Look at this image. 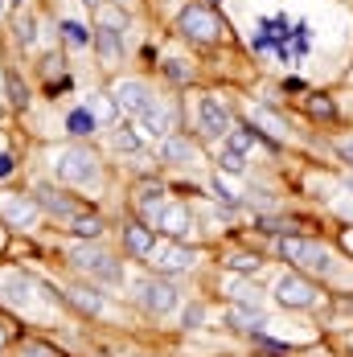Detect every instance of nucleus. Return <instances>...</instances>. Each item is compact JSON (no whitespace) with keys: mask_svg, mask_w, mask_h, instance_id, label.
I'll return each instance as SVG.
<instances>
[{"mask_svg":"<svg viewBox=\"0 0 353 357\" xmlns=\"http://www.w3.org/2000/svg\"><path fill=\"white\" fill-rule=\"evenodd\" d=\"M50 165H54V177L62 181V185H74V189H99V185H103V165H99V156H95L91 148H82V144L58 148Z\"/></svg>","mask_w":353,"mask_h":357,"instance_id":"f257e3e1","label":"nucleus"},{"mask_svg":"<svg viewBox=\"0 0 353 357\" xmlns=\"http://www.w3.org/2000/svg\"><path fill=\"white\" fill-rule=\"evenodd\" d=\"M280 255L287 259V263L304 267V271H317V275H333V271H337L333 247H324L320 238H308V234H283Z\"/></svg>","mask_w":353,"mask_h":357,"instance_id":"f03ea898","label":"nucleus"},{"mask_svg":"<svg viewBox=\"0 0 353 357\" xmlns=\"http://www.w3.org/2000/svg\"><path fill=\"white\" fill-rule=\"evenodd\" d=\"M66 259H70L74 271H87L91 280H99L103 287H119L123 284V267H119L103 247H95V243H91V247H87V243H74V247L66 250Z\"/></svg>","mask_w":353,"mask_h":357,"instance_id":"7ed1b4c3","label":"nucleus"},{"mask_svg":"<svg viewBox=\"0 0 353 357\" xmlns=\"http://www.w3.org/2000/svg\"><path fill=\"white\" fill-rule=\"evenodd\" d=\"M271 296H276V304L287 308V312H304V308H317L320 287L308 275H300V271H283L280 280H276V287H271Z\"/></svg>","mask_w":353,"mask_h":357,"instance_id":"20e7f679","label":"nucleus"},{"mask_svg":"<svg viewBox=\"0 0 353 357\" xmlns=\"http://www.w3.org/2000/svg\"><path fill=\"white\" fill-rule=\"evenodd\" d=\"M193 119H197V132H202L206 140H226V136L234 132V115H230V107H226L218 95H197Z\"/></svg>","mask_w":353,"mask_h":357,"instance_id":"39448f33","label":"nucleus"},{"mask_svg":"<svg viewBox=\"0 0 353 357\" xmlns=\"http://www.w3.org/2000/svg\"><path fill=\"white\" fill-rule=\"evenodd\" d=\"M132 291H136V304H140L144 312H152V317H169V312H176V304H181L176 287L169 284V280H156V275L136 280Z\"/></svg>","mask_w":353,"mask_h":357,"instance_id":"423d86ee","label":"nucleus"},{"mask_svg":"<svg viewBox=\"0 0 353 357\" xmlns=\"http://www.w3.org/2000/svg\"><path fill=\"white\" fill-rule=\"evenodd\" d=\"M176 29L189 37V41H202V45H213L222 37V21L213 17V8L206 4H185L176 13Z\"/></svg>","mask_w":353,"mask_h":357,"instance_id":"0eeeda50","label":"nucleus"},{"mask_svg":"<svg viewBox=\"0 0 353 357\" xmlns=\"http://www.w3.org/2000/svg\"><path fill=\"white\" fill-rule=\"evenodd\" d=\"M148 267H152V271H160V275H181V271H193V267H197V250L185 247V243H176V238H169V243H156V250L148 255Z\"/></svg>","mask_w":353,"mask_h":357,"instance_id":"6e6552de","label":"nucleus"},{"mask_svg":"<svg viewBox=\"0 0 353 357\" xmlns=\"http://www.w3.org/2000/svg\"><path fill=\"white\" fill-rule=\"evenodd\" d=\"M111 99H115V107L123 115H144L156 103V95H152V86L144 78H115L111 82Z\"/></svg>","mask_w":353,"mask_h":357,"instance_id":"1a4fd4ad","label":"nucleus"},{"mask_svg":"<svg viewBox=\"0 0 353 357\" xmlns=\"http://www.w3.org/2000/svg\"><path fill=\"white\" fill-rule=\"evenodd\" d=\"M0 218L13 230H29L37 218H41V202L37 197H25V193H0Z\"/></svg>","mask_w":353,"mask_h":357,"instance_id":"9d476101","label":"nucleus"},{"mask_svg":"<svg viewBox=\"0 0 353 357\" xmlns=\"http://www.w3.org/2000/svg\"><path fill=\"white\" fill-rule=\"evenodd\" d=\"M160 160H165V165H176V169H197V165H202V148H197L193 136L173 132V136L160 140Z\"/></svg>","mask_w":353,"mask_h":357,"instance_id":"9b49d317","label":"nucleus"},{"mask_svg":"<svg viewBox=\"0 0 353 357\" xmlns=\"http://www.w3.org/2000/svg\"><path fill=\"white\" fill-rule=\"evenodd\" d=\"M156 230H165V234L176 238V243H189L193 230H197V218H193V210H189L185 202H169L165 214H160V222H156Z\"/></svg>","mask_w":353,"mask_h":357,"instance_id":"f8f14e48","label":"nucleus"},{"mask_svg":"<svg viewBox=\"0 0 353 357\" xmlns=\"http://www.w3.org/2000/svg\"><path fill=\"white\" fill-rule=\"evenodd\" d=\"M136 132H140L148 144H152V140H165V136H173V111L156 99V103L144 111V115H136Z\"/></svg>","mask_w":353,"mask_h":357,"instance_id":"ddd939ff","label":"nucleus"},{"mask_svg":"<svg viewBox=\"0 0 353 357\" xmlns=\"http://www.w3.org/2000/svg\"><path fill=\"white\" fill-rule=\"evenodd\" d=\"M33 197L41 202V210H50V214L58 218V222H66V226L82 214V206H78V202H70L66 193H58V189H50V185H37Z\"/></svg>","mask_w":353,"mask_h":357,"instance_id":"4468645a","label":"nucleus"},{"mask_svg":"<svg viewBox=\"0 0 353 357\" xmlns=\"http://www.w3.org/2000/svg\"><path fill=\"white\" fill-rule=\"evenodd\" d=\"M165 197H169V193H165V185H156V181L136 189V210H140V218L148 222V226H156V222H160L165 206H169Z\"/></svg>","mask_w":353,"mask_h":357,"instance_id":"2eb2a0df","label":"nucleus"},{"mask_svg":"<svg viewBox=\"0 0 353 357\" xmlns=\"http://www.w3.org/2000/svg\"><path fill=\"white\" fill-rule=\"evenodd\" d=\"M37 291H41V287H37L33 280H29V275H8V280L0 284V296H4V300H8L13 308H25V312L33 308Z\"/></svg>","mask_w":353,"mask_h":357,"instance_id":"dca6fc26","label":"nucleus"},{"mask_svg":"<svg viewBox=\"0 0 353 357\" xmlns=\"http://www.w3.org/2000/svg\"><path fill=\"white\" fill-rule=\"evenodd\" d=\"M156 230L148 226V222H132V226H123V247L128 255H136V259H148L152 250H156Z\"/></svg>","mask_w":353,"mask_h":357,"instance_id":"f3484780","label":"nucleus"},{"mask_svg":"<svg viewBox=\"0 0 353 357\" xmlns=\"http://www.w3.org/2000/svg\"><path fill=\"white\" fill-rule=\"evenodd\" d=\"M250 123H255V132H263V136H271V140H292V128H287V119H280L271 107H250Z\"/></svg>","mask_w":353,"mask_h":357,"instance_id":"a211bd4d","label":"nucleus"},{"mask_svg":"<svg viewBox=\"0 0 353 357\" xmlns=\"http://www.w3.org/2000/svg\"><path fill=\"white\" fill-rule=\"evenodd\" d=\"M95 50H99V62L107 70L123 62V33L119 29H95Z\"/></svg>","mask_w":353,"mask_h":357,"instance_id":"6ab92c4d","label":"nucleus"},{"mask_svg":"<svg viewBox=\"0 0 353 357\" xmlns=\"http://www.w3.org/2000/svg\"><path fill=\"white\" fill-rule=\"evenodd\" d=\"M70 304H74V308H82L87 317H107V300L91 284H87V287H82V284L70 287Z\"/></svg>","mask_w":353,"mask_h":357,"instance_id":"aec40b11","label":"nucleus"},{"mask_svg":"<svg viewBox=\"0 0 353 357\" xmlns=\"http://www.w3.org/2000/svg\"><path fill=\"white\" fill-rule=\"evenodd\" d=\"M226 324H234V328H263L267 317H263V308H250V304H230L226 308Z\"/></svg>","mask_w":353,"mask_h":357,"instance_id":"412c9836","label":"nucleus"},{"mask_svg":"<svg viewBox=\"0 0 353 357\" xmlns=\"http://www.w3.org/2000/svg\"><path fill=\"white\" fill-rule=\"evenodd\" d=\"M82 107L99 119V128H115V123H119V107H115V99H111V95H91Z\"/></svg>","mask_w":353,"mask_h":357,"instance_id":"4be33fe9","label":"nucleus"},{"mask_svg":"<svg viewBox=\"0 0 353 357\" xmlns=\"http://www.w3.org/2000/svg\"><path fill=\"white\" fill-rule=\"evenodd\" d=\"M226 291H230V300L234 304H250V308H263V291L247 280H239L234 271H230V280H226Z\"/></svg>","mask_w":353,"mask_h":357,"instance_id":"5701e85b","label":"nucleus"},{"mask_svg":"<svg viewBox=\"0 0 353 357\" xmlns=\"http://www.w3.org/2000/svg\"><path fill=\"white\" fill-rule=\"evenodd\" d=\"M13 41H17L21 50H33L37 45V17L29 13V8L17 13V21H13Z\"/></svg>","mask_w":353,"mask_h":357,"instance_id":"b1692460","label":"nucleus"},{"mask_svg":"<svg viewBox=\"0 0 353 357\" xmlns=\"http://www.w3.org/2000/svg\"><path fill=\"white\" fill-rule=\"evenodd\" d=\"M218 173H226V177H243V173H247V152L222 144V148H218Z\"/></svg>","mask_w":353,"mask_h":357,"instance_id":"393cba45","label":"nucleus"},{"mask_svg":"<svg viewBox=\"0 0 353 357\" xmlns=\"http://www.w3.org/2000/svg\"><path fill=\"white\" fill-rule=\"evenodd\" d=\"M144 144H148V140H144L140 132H132V128H119V123L111 128V148H115V152H123V156H136Z\"/></svg>","mask_w":353,"mask_h":357,"instance_id":"a878e982","label":"nucleus"},{"mask_svg":"<svg viewBox=\"0 0 353 357\" xmlns=\"http://www.w3.org/2000/svg\"><path fill=\"white\" fill-rule=\"evenodd\" d=\"M62 37H66V45H74V50H87V45L95 41V33H91L82 21H74V17H66V21H62Z\"/></svg>","mask_w":353,"mask_h":357,"instance_id":"bb28decb","label":"nucleus"},{"mask_svg":"<svg viewBox=\"0 0 353 357\" xmlns=\"http://www.w3.org/2000/svg\"><path fill=\"white\" fill-rule=\"evenodd\" d=\"M165 78L176 82V86L193 82V62H189V58H165Z\"/></svg>","mask_w":353,"mask_h":357,"instance_id":"cd10ccee","label":"nucleus"},{"mask_svg":"<svg viewBox=\"0 0 353 357\" xmlns=\"http://www.w3.org/2000/svg\"><path fill=\"white\" fill-rule=\"evenodd\" d=\"M66 230H70V234H78V238H91V243H95V238L103 234V222H99L95 214H78Z\"/></svg>","mask_w":353,"mask_h":357,"instance_id":"c85d7f7f","label":"nucleus"},{"mask_svg":"<svg viewBox=\"0 0 353 357\" xmlns=\"http://www.w3.org/2000/svg\"><path fill=\"white\" fill-rule=\"evenodd\" d=\"M66 128H70L74 136H91L95 128H99V119L91 115L87 107H78V111H70V119H66Z\"/></svg>","mask_w":353,"mask_h":357,"instance_id":"c756f323","label":"nucleus"},{"mask_svg":"<svg viewBox=\"0 0 353 357\" xmlns=\"http://www.w3.org/2000/svg\"><path fill=\"white\" fill-rule=\"evenodd\" d=\"M234 275H255V271H263V259L259 255H230V263H226Z\"/></svg>","mask_w":353,"mask_h":357,"instance_id":"7c9ffc66","label":"nucleus"},{"mask_svg":"<svg viewBox=\"0 0 353 357\" xmlns=\"http://www.w3.org/2000/svg\"><path fill=\"white\" fill-rule=\"evenodd\" d=\"M8 103H13V107H25V103H29V91H25V82H21L17 74H8Z\"/></svg>","mask_w":353,"mask_h":357,"instance_id":"2f4dec72","label":"nucleus"},{"mask_svg":"<svg viewBox=\"0 0 353 357\" xmlns=\"http://www.w3.org/2000/svg\"><path fill=\"white\" fill-rule=\"evenodd\" d=\"M255 140H259V136H255V132H243V128H234V132L226 136V144H230V148H239V152H250Z\"/></svg>","mask_w":353,"mask_h":357,"instance_id":"473e14b6","label":"nucleus"},{"mask_svg":"<svg viewBox=\"0 0 353 357\" xmlns=\"http://www.w3.org/2000/svg\"><path fill=\"white\" fill-rule=\"evenodd\" d=\"M308 111H313V115H320V119H333V115H337V107H333L324 95H313V99H308Z\"/></svg>","mask_w":353,"mask_h":357,"instance_id":"72a5a7b5","label":"nucleus"},{"mask_svg":"<svg viewBox=\"0 0 353 357\" xmlns=\"http://www.w3.org/2000/svg\"><path fill=\"white\" fill-rule=\"evenodd\" d=\"M21 357H58V354L41 341H21Z\"/></svg>","mask_w":353,"mask_h":357,"instance_id":"f704fd0d","label":"nucleus"},{"mask_svg":"<svg viewBox=\"0 0 353 357\" xmlns=\"http://www.w3.org/2000/svg\"><path fill=\"white\" fill-rule=\"evenodd\" d=\"M202 317H206V308H202V304H193V308L185 312V328H197V324H202Z\"/></svg>","mask_w":353,"mask_h":357,"instance_id":"c9c22d12","label":"nucleus"},{"mask_svg":"<svg viewBox=\"0 0 353 357\" xmlns=\"http://www.w3.org/2000/svg\"><path fill=\"white\" fill-rule=\"evenodd\" d=\"M337 152H341L345 165H353V136H341V140H337Z\"/></svg>","mask_w":353,"mask_h":357,"instance_id":"e433bc0d","label":"nucleus"},{"mask_svg":"<svg viewBox=\"0 0 353 357\" xmlns=\"http://www.w3.org/2000/svg\"><path fill=\"white\" fill-rule=\"evenodd\" d=\"M4 177H13V160H8V156L0 152V181H4Z\"/></svg>","mask_w":353,"mask_h":357,"instance_id":"4c0bfd02","label":"nucleus"},{"mask_svg":"<svg viewBox=\"0 0 353 357\" xmlns=\"http://www.w3.org/2000/svg\"><path fill=\"white\" fill-rule=\"evenodd\" d=\"M4 345H8V324L0 321V349H4Z\"/></svg>","mask_w":353,"mask_h":357,"instance_id":"58836bf2","label":"nucleus"},{"mask_svg":"<svg viewBox=\"0 0 353 357\" xmlns=\"http://www.w3.org/2000/svg\"><path fill=\"white\" fill-rule=\"evenodd\" d=\"M82 4H91V8H99V4H103V0H82Z\"/></svg>","mask_w":353,"mask_h":357,"instance_id":"ea45409f","label":"nucleus"},{"mask_svg":"<svg viewBox=\"0 0 353 357\" xmlns=\"http://www.w3.org/2000/svg\"><path fill=\"white\" fill-rule=\"evenodd\" d=\"M8 4H13V0H0V17H4V8H8Z\"/></svg>","mask_w":353,"mask_h":357,"instance_id":"a19ab883","label":"nucleus"},{"mask_svg":"<svg viewBox=\"0 0 353 357\" xmlns=\"http://www.w3.org/2000/svg\"><path fill=\"white\" fill-rule=\"evenodd\" d=\"M13 4H17V8H21V4H25V0H13Z\"/></svg>","mask_w":353,"mask_h":357,"instance_id":"79ce46f5","label":"nucleus"}]
</instances>
